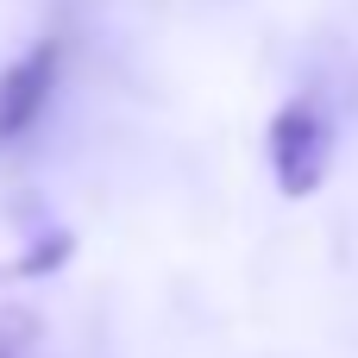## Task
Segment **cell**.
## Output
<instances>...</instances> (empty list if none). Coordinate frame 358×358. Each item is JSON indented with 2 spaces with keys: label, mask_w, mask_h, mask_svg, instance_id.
<instances>
[{
  "label": "cell",
  "mask_w": 358,
  "mask_h": 358,
  "mask_svg": "<svg viewBox=\"0 0 358 358\" xmlns=\"http://www.w3.org/2000/svg\"><path fill=\"white\" fill-rule=\"evenodd\" d=\"M38 340V321L25 308H0V358H25Z\"/></svg>",
  "instance_id": "3"
},
{
  "label": "cell",
  "mask_w": 358,
  "mask_h": 358,
  "mask_svg": "<svg viewBox=\"0 0 358 358\" xmlns=\"http://www.w3.org/2000/svg\"><path fill=\"white\" fill-rule=\"evenodd\" d=\"M271 176L289 201L315 195L334 170V120L321 107V94H289L277 113H271Z\"/></svg>",
  "instance_id": "1"
},
{
  "label": "cell",
  "mask_w": 358,
  "mask_h": 358,
  "mask_svg": "<svg viewBox=\"0 0 358 358\" xmlns=\"http://www.w3.org/2000/svg\"><path fill=\"white\" fill-rule=\"evenodd\" d=\"M57 69H63V38H38L31 50H19L6 69H0V145L25 138L44 107H50V88H57Z\"/></svg>",
  "instance_id": "2"
}]
</instances>
